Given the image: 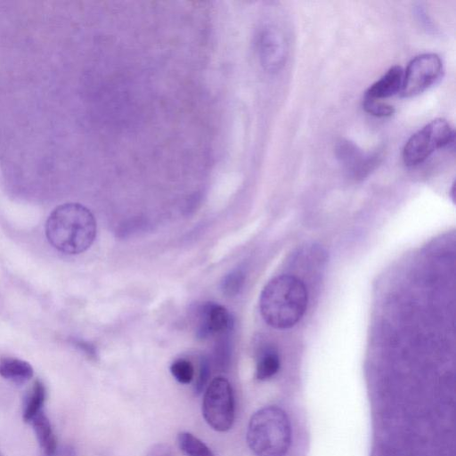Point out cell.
I'll list each match as a JSON object with an SVG mask.
<instances>
[{
    "label": "cell",
    "mask_w": 456,
    "mask_h": 456,
    "mask_svg": "<svg viewBox=\"0 0 456 456\" xmlns=\"http://www.w3.org/2000/svg\"><path fill=\"white\" fill-rule=\"evenodd\" d=\"M307 303V288L303 281L282 274L265 286L259 298V309L268 325L283 330L293 327L303 317Z\"/></svg>",
    "instance_id": "cell-1"
},
{
    "label": "cell",
    "mask_w": 456,
    "mask_h": 456,
    "mask_svg": "<svg viewBox=\"0 0 456 456\" xmlns=\"http://www.w3.org/2000/svg\"><path fill=\"white\" fill-rule=\"evenodd\" d=\"M48 241L66 254H79L93 244L96 236V221L85 206L69 202L55 208L45 224Z\"/></svg>",
    "instance_id": "cell-2"
},
{
    "label": "cell",
    "mask_w": 456,
    "mask_h": 456,
    "mask_svg": "<svg viewBox=\"0 0 456 456\" xmlns=\"http://www.w3.org/2000/svg\"><path fill=\"white\" fill-rule=\"evenodd\" d=\"M247 443L256 456H284L291 443V426L286 412L275 405L256 411L248 425Z\"/></svg>",
    "instance_id": "cell-3"
},
{
    "label": "cell",
    "mask_w": 456,
    "mask_h": 456,
    "mask_svg": "<svg viewBox=\"0 0 456 456\" xmlns=\"http://www.w3.org/2000/svg\"><path fill=\"white\" fill-rule=\"evenodd\" d=\"M454 142V131L444 118H436L413 134L403 150V160L408 167L423 163L434 151Z\"/></svg>",
    "instance_id": "cell-4"
},
{
    "label": "cell",
    "mask_w": 456,
    "mask_h": 456,
    "mask_svg": "<svg viewBox=\"0 0 456 456\" xmlns=\"http://www.w3.org/2000/svg\"><path fill=\"white\" fill-rule=\"evenodd\" d=\"M202 415L210 428L218 432L228 431L233 424L235 408L233 390L224 377L215 378L205 390Z\"/></svg>",
    "instance_id": "cell-5"
},
{
    "label": "cell",
    "mask_w": 456,
    "mask_h": 456,
    "mask_svg": "<svg viewBox=\"0 0 456 456\" xmlns=\"http://www.w3.org/2000/svg\"><path fill=\"white\" fill-rule=\"evenodd\" d=\"M443 72V62L436 53L415 56L403 70L401 96L409 98L423 93L441 78Z\"/></svg>",
    "instance_id": "cell-6"
},
{
    "label": "cell",
    "mask_w": 456,
    "mask_h": 456,
    "mask_svg": "<svg viewBox=\"0 0 456 456\" xmlns=\"http://www.w3.org/2000/svg\"><path fill=\"white\" fill-rule=\"evenodd\" d=\"M336 155L343 167L355 179L365 178L376 167L380 159L379 152L365 153L347 140L338 142Z\"/></svg>",
    "instance_id": "cell-7"
},
{
    "label": "cell",
    "mask_w": 456,
    "mask_h": 456,
    "mask_svg": "<svg viewBox=\"0 0 456 456\" xmlns=\"http://www.w3.org/2000/svg\"><path fill=\"white\" fill-rule=\"evenodd\" d=\"M232 327V318L227 309L215 302H206L199 311L196 329L199 338L223 334Z\"/></svg>",
    "instance_id": "cell-8"
},
{
    "label": "cell",
    "mask_w": 456,
    "mask_h": 456,
    "mask_svg": "<svg viewBox=\"0 0 456 456\" xmlns=\"http://www.w3.org/2000/svg\"><path fill=\"white\" fill-rule=\"evenodd\" d=\"M260 54L263 65L268 70H278L287 58V42L284 35L276 28H267L260 40Z\"/></svg>",
    "instance_id": "cell-9"
},
{
    "label": "cell",
    "mask_w": 456,
    "mask_h": 456,
    "mask_svg": "<svg viewBox=\"0 0 456 456\" xmlns=\"http://www.w3.org/2000/svg\"><path fill=\"white\" fill-rule=\"evenodd\" d=\"M403 79V69L394 65L365 92L366 98L381 100L400 93Z\"/></svg>",
    "instance_id": "cell-10"
},
{
    "label": "cell",
    "mask_w": 456,
    "mask_h": 456,
    "mask_svg": "<svg viewBox=\"0 0 456 456\" xmlns=\"http://www.w3.org/2000/svg\"><path fill=\"white\" fill-rule=\"evenodd\" d=\"M38 444L46 456H53L57 441L47 416L41 411L31 421Z\"/></svg>",
    "instance_id": "cell-11"
},
{
    "label": "cell",
    "mask_w": 456,
    "mask_h": 456,
    "mask_svg": "<svg viewBox=\"0 0 456 456\" xmlns=\"http://www.w3.org/2000/svg\"><path fill=\"white\" fill-rule=\"evenodd\" d=\"M0 376L15 383H23L32 378L33 368L23 360L4 357L0 359Z\"/></svg>",
    "instance_id": "cell-12"
},
{
    "label": "cell",
    "mask_w": 456,
    "mask_h": 456,
    "mask_svg": "<svg viewBox=\"0 0 456 456\" xmlns=\"http://www.w3.org/2000/svg\"><path fill=\"white\" fill-rule=\"evenodd\" d=\"M281 365L278 353L271 347L265 348L258 355L256 366V377L259 380H266L273 377Z\"/></svg>",
    "instance_id": "cell-13"
},
{
    "label": "cell",
    "mask_w": 456,
    "mask_h": 456,
    "mask_svg": "<svg viewBox=\"0 0 456 456\" xmlns=\"http://www.w3.org/2000/svg\"><path fill=\"white\" fill-rule=\"evenodd\" d=\"M46 397V390L44 383L40 380H36L34 385L28 395L23 409V419L26 422H30L38 413L42 411Z\"/></svg>",
    "instance_id": "cell-14"
},
{
    "label": "cell",
    "mask_w": 456,
    "mask_h": 456,
    "mask_svg": "<svg viewBox=\"0 0 456 456\" xmlns=\"http://www.w3.org/2000/svg\"><path fill=\"white\" fill-rule=\"evenodd\" d=\"M177 444L180 450L187 456H215L200 439L189 432L179 433Z\"/></svg>",
    "instance_id": "cell-15"
},
{
    "label": "cell",
    "mask_w": 456,
    "mask_h": 456,
    "mask_svg": "<svg viewBox=\"0 0 456 456\" xmlns=\"http://www.w3.org/2000/svg\"><path fill=\"white\" fill-rule=\"evenodd\" d=\"M244 282V272L240 269H234L223 278L221 290L226 297H235L241 290Z\"/></svg>",
    "instance_id": "cell-16"
},
{
    "label": "cell",
    "mask_w": 456,
    "mask_h": 456,
    "mask_svg": "<svg viewBox=\"0 0 456 456\" xmlns=\"http://www.w3.org/2000/svg\"><path fill=\"white\" fill-rule=\"evenodd\" d=\"M170 372L181 384H189L194 377V368L186 359H177L170 365Z\"/></svg>",
    "instance_id": "cell-17"
},
{
    "label": "cell",
    "mask_w": 456,
    "mask_h": 456,
    "mask_svg": "<svg viewBox=\"0 0 456 456\" xmlns=\"http://www.w3.org/2000/svg\"><path fill=\"white\" fill-rule=\"evenodd\" d=\"M362 108L367 113L379 118L390 117L395 112V108L392 105L385 103L380 100L366 97H364L362 102Z\"/></svg>",
    "instance_id": "cell-18"
},
{
    "label": "cell",
    "mask_w": 456,
    "mask_h": 456,
    "mask_svg": "<svg viewBox=\"0 0 456 456\" xmlns=\"http://www.w3.org/2000/svg\"><path fill=\"white\" fill-rule=\"evenodd\" d=\"M210 374V368L208 361L202 359L200 362L199 376L195 383V393L200 394L204 389Z\"/></svg>",
    "instance_id": "cell-19"
},
{
    "label": "cell",
    "mask_w": 456,
    "mask_h": 456,
    "mask_svg": "<svg viewBox=\"0 0 456 456\" xmlns=\"http://www.w3.org/2000/svg\"><path fill=\"white\" fill-rule=\"evenodd\" d=\"M73 343L75 344L76 346L84 351L88 356L92 358L95 357L96 352L94 346H92L91 344L78 339H74Z\"/></svg>",
    "instance_id": "cell-20"
},
{
    "label": "cell",
    "mask_w": 456,
    "mask_h": 456,
    "mask_svg": "<svg viewBox=\"0 0 456 456\" xmlns=\"http://www.w3.org/2000/svg\"><path fill=\"white\" fill-rule=\"evenodd\" d=\"M1 456V455H0Z\"/></svg>",
    "instance_id": "cell-21"
}]
</instances>
